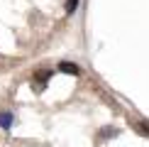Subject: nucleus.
Wrapping results in <instances>:
<instances>
[{"instance_id": "1", "label": "nucleus", "mask_w": 149, "mask_h": 147, "mask_svg": "<svg viewBox=\"0 0 149 147\" xmlns=\"http://www.w3.org/2000/svg\"><path fill=\"white\" fill-rule=\"evenodd\" d=\"M12 120H15V115H12L10 110H0V130H10Z\"/></svg>"}, {"instance_id": "2", "label": "nucleus", "mask_w": 149, "mask_h": 147, "mask_svg": "<svg viewBox=\"0 0 149 147\" xmlns=\"http://www.w3.org/2000/svg\"><path fill=\"white\" fill-rule=\"evenodd\" d=\"M59 71H61V74H71V76H78V74H81L78 64H71V61H61V64H59Z\"/></svg>"}, {"instance_id": "3", "label": "nucleus", "mask_w": 149, "mask_h": 147, "mask_svg": "<svg viewBox=\"0 0 149 147\" xmlns=\"http://www.w3.org/2000/svg\"><path fill=\"white\" fill-rule=\"evenodd\" d=\"M137 132H139V135H144V137H149V123H147V120L137 123Z\"/></svg>"}, {"instance_id": "4", "label": "nucleus", "mask_w": 149, "mask_h": 147, "mask_svg": "<svg viewBox=\"0 0 149 147\" xmlns=\"http://www.w3.org/2000/svg\"><path fill=\"white\" fill-rule=\"evenodd\" d=\"M78 8V0H66V15H73Z\"/></svg>"}, {"instance_id": "5", "label": "nucleus", "mask_w": 149, "mask_h": 147, "mask_svg": "<svg viewBox=\"0 0 149 147\" xmlns=\"http://www.w3.org/2000/svg\"><path fill=\"white\" fill-rule=\"evenodd\" d=\"M117 135V130H105V132H100V137L105 140V137H115Z\"/></svg>"}]
</instances>
